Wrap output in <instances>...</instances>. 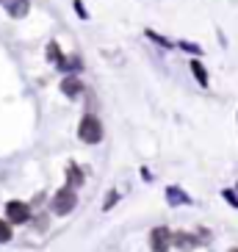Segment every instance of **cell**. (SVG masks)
<instances>
[{
	"label": "cell",
	"instance_id": "9c48e42d",
	"mask_svg": "<svg viewBox=\"0 0 238 252\" xmlns=\"http://www.w3.org/2000/svg\"><path fill=\"white\" fill-rule=\"evenodd\" d=\"M47 59H50L56 67L67 69V61H69V59H64V56H61V47L56 45V42H50V45H47Z\"/></svg>",
	"mask_w": 238,
	"mask_h": 252
},
{
	"label": "cell",
	"instance_id": "9a60e30c",
	"mask_svg": "<svg viewBox=\"0 0 238 252\" xmlns=\"http://www.w3.org/2000/svg\"><path fill=\"white\" fill-rule=\"evenodd\" d=\"M75 8H78V14H81L83 20H86V17H89V14H86V8H83V3H81V0H75Z\"/></svg>",
	"mask_w": 238,
	"mask_h": 252
},
{
	"label": "cell",
	"instance_id": "8992f818",
	"mask_svg": "<svg viewBox=\"0 0 238 252\" xmlns=\"http://www.w3.org/2000/svg\"><path fill=\"white\" fill-rule=\"evenodd\" d=\"M3 6H6L8 17H25L28 8H30V3L28 0H3Z\"/></svg>",
	"mask_w": 238,
	"mask_h": 252
},
{
	"label": "cell",
	"instance_id": "2e32d148",
	"mask_svg": "<svg viewBox=\"0 0 238 252\" xmlns=\"http://www.w3.org/2000/svg\"><path fill=\"white\" fill-rule=\"evenodd\" d=\"M224 200H230V202H233V205H236V208H238V197H236V194H233V191H224Z\"/></svg>",
	"mask_w": 238,
	"mask_h": 252
},
{
	"label": "cell",
	"instance_id": "7a4b0ae2",
	"mask_svg": "<svg viewBox=\"0 0 238 252\" xmlns=\"http://www.w3.org/2000/svg\"><path fill=\"white\" fill-rule=\"evenodd\" d=\"M50 208H53V214H59V216L72 214L75 208H78V194H75V189H69V186H67V189L56 191V194H53Z\"/></svg>",
	"mask_w": 238,
	"mask_h": 252
},
{
	"label": "cell",
	"instance_id": "3957f363",
	"mask_svg": "<svg viewBox=\"0 0 238 252\" xmlns=\"http://www.w3.org/2000/svg\"><path fill=\"white\" fill-rule=\"evenodd\" d=\"M172 244H175V236H172L169 227H152V233H149V247H152V252H169Z\"/></svg>",
	"mask_w": 238,
	"mask_h": 252
},
{
	"label": "cell",
	"instance_id": "5bb4252c",
	"mask_svg": "<svg viewBox=\"0 0 238 252\" xmlns=\"http://www.w3.org/2000/svg\"><path fill=\"white\" fill-rule=\"evenodd\" d=\"M117 197H119L117 191H108V197H105V211H108V208H111L114 202H117Z\"/></svg>",
	"mask_w": 238,
	"mask_h": 252
},
{
	"label": "cell",
	"instance_id": "ba28073f",
	"mask_svg": "<svg viewBox=\"0 0 238 252\" xmlns=\"http://www.w3.org/2000/svg\"><path fill=\"white\" fill-rule=\"evenodd\" d=\"M175 244H178L183 252H191V250H197V247H200V238L188 236V233H180V236H175Z\"/></svg>",
	"mask_w": 238,
	"mask_h": 252
},
{
	"label": "cell",
	"instance_id": "e0dca14e",
	"mask_svg": "<svg viewBox=\"0 0 238 252\" xmlns=\"http://www.w3.org/2000/svg\"><path fill=\"white\" fill-rule=\"evenodd\" d=\"M180 47H183V50H191V53H200V47H197V45H188V42H183Z\"/></svg>",
	"mask_w": 238,
	"mask_h": 252
},
{
	"label": "cell",
	"instance_id": "277c9868",
	"mask_svg": "<svg viewBox=\"0 0 238 252\" xmlns=\"http://www.w3.org/2000/svg\"><path fill=\"white\" fill-rule=\"evenodd\" d=\"M6 219H8L11 224H23V222H28V219H30V208L25 205V202H20V200L6 202Z\"/></svg>",
	"mask_w": 238,
	"mask_h": 252
},
{
	"label": "cell",
	"instance_id": "ac0fdd59",
	"mask_svg": "<svg viewBox=\"0 0 238 252\" xmlns=\"http://www.w3.org/2000/svg\"><path fill=\"white\" fill-rule=\"evenodd\" d=\"M227 252H238V247H233V250H227Z\"/></svg>",
	"mask_w": 238,
	"mask_h": 252
},
{
	"label": "cell",
	"instance_id": "6da1fadb",
	"mask_svg": "<svg viewBox=\"0 0 238 252\" xmlns=\"http://www.w3.org/2000/svg\"><path fill=\"white\" fill-rule=\"evenodd\" d=\"M78 139L86 141V144H97V141L103 139V122L94 114H86L81 119V125H78Z\"/></svg>",
	"mask_w": 238,
	"mask_h": 252
},
{
	"label": "cell",
	"instance_id": "5b68a950",
	"mask_svg": "<svg viewBox=\"0 0 238 252\" xmlns=\"http://www.w3.org/2000/svg\"><path fill=\"white\" fill-rule=\"evenodd\" d=\"M61 92L67 97H78L83 92V83H81V78L78 75H67L64 81H61Z\"/></svg>",
	"mask_w": 238,
	"mask_h": 252
},
{
	"label": "cell",
	"instance_id": "8fae6325",
	"mask_svg": "<svg viewBox=\"0 0 238 252\" xmlns=\"http://www.w3.org/2000/svg\"><path fill=\"white\" fill-rule=\"evenodd\" d=\"M191 72H194V78H197V83H200V86H208V72H205V67H202L197 59L191 61Z\"/></svg>",
	"mask_w": 238,
	"mask_h": 252
},
{
	"label": "cell",
	"instance_id": "4fadbf2b",
	"mask_svg": "<svg viewBox=\"0 0 238 252\" xmlns=\"http://www.w3.org/2000/svg\"><path fill=\"white\" fill-rule=\"evenodd\" d=\"M147 36L152 39V42H158V45H164V47H172V42H169V39H164V36H158L155 31H147Z\"/></svg>",
	"mask_w": 238,
	"mask_h": 252
},
{
	"label": "cell",
	"instance_id": "30bf717a",
	"mask_svg": "<svg viewBox=\"0 0 238 252\" xmlns=\"http://www.w3.org/2000/svg\"><path fill=\"white\" fill-rule=\"evenodd\" d=\"M67 186H75V189H78V186H83V172H81V166H69L67 169Z\"/></svg>",
	"mask_w": 238,
	"mask_h": 252
},
{
	"label": "cell",
	"instance_id": "7c38bea8",
	"mask_svg": "<svg viewBox=\"0 0 238 252\" xmlns=\"http://www.w3.org/2000/svg\"><path fill=\"white\" fill-rule=\"evenodd\" d=\"M11 238V222L8 219H0V244Z\"/></svg>",
	"mask_w": 238,
	"mask_h": 252
},
{
	"label": "cell",
	"instance_id": "52a82bcc",
	"mask_svg": "<svg viewBox=\"0 0 238 252\" xmlns=\"http://www.w3.org/2000/svg\"><path fill=\"white\" fill-rule=\"evenodd\" d=\"M166 200H169V205H188L191 197H188L186 191H180L178 186H169V189H166Z\"/></svg>",
	"mask_w": 238,
	"mask_h": 252
}]
</instances>
